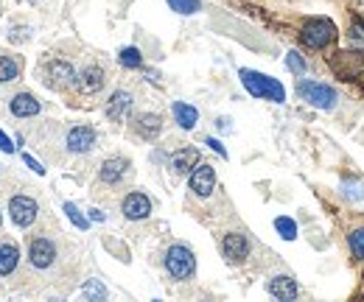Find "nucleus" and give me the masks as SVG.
<instances>
[{
    "label": "nucleus",
    "instance_id": "f257e3e1",
    "mask_svg": "<svg viewBox=\"0 0 364 302\" xmlns=\"http://www.w3.org/2000/svg\"><path fill=\"white\" fill-rule=\"evenodd\" d=\"M241 76V84L247 87V93L255 96V98H263V101H272V104H283L286 101V87L278 81V79H272V76H263L258 70H238Z\"/></svg>",
    "mask_w": 364,
    "mask_h": 302
},
{
    "label": "nucleus",
    "instance_id": "f03ea898",
    "mask_svg": "<svg viewBox=\"0 0 364 302\" xmlns=\"http://www.w3.org/2000/svg\"><path fill=\"white\" fill-rule=\"evenodd\" d=\"M300 40L311 51H322L337 40V23L328 17H309L300 28Z\"/></svg>",
    "mask_w": 364,
    "mask_h": 302
},
{
    "label": "nucleus",
    "instance_id": "7ed1b4c3",
    "mask_svg": "<svg viewBox=\"0 0 364 302\" xmlns=\"http://www.w3.org/2000/svg\"><path fill=\"white\" fill-rule=\"evenodd\" d=\"M163 266H166L168 275L174 280H179V283H185V280H191L196 275V258H194L191 247H185V244H171L166 249Z\"/></svg>",
    "mask_w": 364,
    "mask_h": 302
},
{
    "label": "nucleus",
    "instance_id": "20e7f679",
    "mask_svg": "<svg viewBox=\"0 0 364 302\" xmlns=\"http://www.w3.org/2000/svg\"><path fill=\"white\" fill-rule=\"evenodd\" d=\"M297 96L302 101H309L311 107H317V109H325V112L337 109V104H339V96H337L333 87L320 84V81H306V79L297 81Z\"/></svg>",
    "mask_w": 364,
    "mask_h": 302
},
{
    "label": "nucleus",
    "instance_id": "39448f33",
    "mask_svg": "<svg viewBox=\"0 0 364 302\" xmlns=\"http://www.w3.org/2000/svg\"><path fill=\"white\" fill-rule=\"evenodd\" d=\"M40 79L51 90L76 87V70H73L70 62H65V59H48V62L40 68Z\"/></svg>",
    "mask_w": 364,
    "mask_h": 302
},
{
    "label": "nucleus",
    "instance_id": "423d86ee",
    "mask_svg": "<svg viewBox=\"0 0 364 302\" xmlns=\"http://www.w3.org/2000/svg\"><path fill=\"white\" fill-rule=\"evenodd\" d=\"M59 258V247L56 241L48 235H34L28 238V263H31L37 271H48Z\"/></svg>",
    "mask_w": 364,
    "mask_h": 302
},
{
    "label": "nucleus",
    "instance_id": "0eeeda50",
    "mask_svg": "<svg viewBox=\"0 0 364 302\" xmlns=\"http://www.w3.org/2000/svg\"><path fill=\"white\" fill-rule=\"evenodd\" d=\"M9 219L20 227V230H28L37 219H40V204L34 196L28 193H17L9 199Z\"/></svg>",
    "mask_w": 364,
    "mask_h": 302
},
{
    "label": "nucleus",
    "instance_id": "6e6552de",
    "mask_svg": "<svg viewBox=\"0 0 364 302\" xmlns=\"http://www.w3.org/2000/svg\"><path fill=\"white\" fill-rule=\"evenodd\" d=\"M96 140H99V135H96L93 126L79 124V126H70V129H68V135H65V148L70 151V154H90V151L96 148Z\"/></svg>",
    "mask_w": 364,
    "mask_h": 302
},
{
    "label": "nucleus",
    "instance_id": "1a4fd4ad",
    "mask_svg": "<svg viewBox=\"0 0 364 302\" xmlns=\"http://www.w3.org/2000/svg\"><path fill=\"white\" fill-rule=\"evenodd\" d=\"M252 252V244L244 232H227L222 238V255L227 263H244Z\"/></svg>",
    "mask_w": 364,
    "mask_h": 302
},
{
    "label": "nucleus",
    "instance_id": "9d476101",
    "mask_svg": "<svg viewBox=\"0 0 364 302\" xmlns=\"http://www.w3.org/2000/svg\"><path fill=\"white\" fill-rule=\"evenodd\" d=\"M104 84H107V70L101 65H87V68H81V73H76V90L81 96L101 93Z\"/></svg>",
    "mask_w": 364,
    "mask_h": 302
},
{
    "label": "nucleus",
    "instance_id": "9b49d317",
    "mask_svg": "<svg viewBox=\"0 0 364 302\" xmlns=\"http://www.w3.org/2000/svg\"><path fill=\"white\" fill-rule=\"evenodd\" d=\"M129 171H132V163H129L127 157H109V160H104L101 168H99V182L115 188V185H120V182H124V179L129 176Z\"/></svg>",
    "mask_w": 364,
    "mask_h": 302
},
{
    "label": "nucleus",
    "instance_id": "f8f14e48",
    "mask_svg": "<svg viewBox=\"0 0 364 302\" xmlns=\"http://www.w3.org/2000/svg\"><path fill=\"white\" fill-rule=\"evenodd\" d=\"M188 185H191L194 196H199V199H207L210 193L216 191V168H213V165H207V163H199V165L191 171Z\"/></svg>",
    "mask_w": 364,
    "mask_h": 302
},
{
    "label": "nucleus",
    "instance_id": "ddd939ff",
    "mask_svg": "<svg viewBox=\"0 0 364 302\" xmlns=\"http://www.w3.org/2000/svg\"><path fill=\"white\" fill-rule=\"evenodd\" d=\"M120 213H124L127 221H143L151 216V199L140 191H132L124 196V202H120Z\"/></svg>",
    "mask_w": 364,
    "mask_h": 302
},
{
    "label": "nucleus",
    "instance_id": "4468645a",
    "mask_svg": "<svg viewBox=\"0 0 364 302\" xmlns=\"http://www.w3.org/2000/svg\"><path fill=\"white\" fill-rule=\"evenodd\" d=\"M132 132L140 137V140H157L160 132H163V118L157 112H138L132 118Z\"/></svg>",
    "mask_w": 364,
    "mask_h": 302
},
{
    "label": "nucleus",
    "instance_id": "2eb2a0df",
    "mask_svg": "<svg viewBox=\"0 0 364 302\" xmlns=\"http://www.w3.org/2000/svg\"><path fill=\"white\" fill-rule=\"evenodd\" d=\"M132 104H135V96L129 93V90H115V93L109 96V101H107V107H104V112H107L109 120H115V124H124V120L129 118V112H132Z\"/></svg>",
    "mask_w": 364,
    "mask_h": 302
},
{
    "label": "nucleus",
    "instance_id": "dca6fc26",
    "mask_svg": "<svg viewBox=\"0 0 364 302\" xmlns=\"http://www.w3.org/2000/svg\"><path fill=\"white\" fill-rule=\"evenodd\" d=\"M168 165H171V171L177 174V176H188L196 165H199V148H194V146H185V148H179V151H174L171 154V160H168Z\"/></svg>",
    "mask_w": 364,
    "mask_h": 302
},
{
    "label": "nucleus",
    "instance_id": "f3484780",
    "mask_svg": "<svg viewBox=\"0 0 364 302\" xmlns=\"http://www.w3.org/2000/svg\"><path fill=\"white\" fill-rule=\"evenodd\" d=\"M40 109H42V104L34 93H17L9 98V112L14 118H34V115H40Z\"/></svg>",
    "mask_w": 364,
    "mask_h": 302
},
{
    "label": "nucleus",
    "instance_id": "a211bd4d",
    "mask_svg": "<svg viewBox=\"0 0 364 302\" xmlns=\"http://www.w3.org/2000/svg\"><path fill=\"white\" fill-rule=\"evenodd\" d=\"M266 291L275 297V299H281V302H291V299H297V294H300L294 277H289V275H275V277L266 283Z\"/></svg>",
    "mask_w": 364,
    "mask_h": 302
},
{
    "label": "nucleus",
    "instance_id": "6ab92c4d",
    "mask_svg": "<svg viewBox=\"0 0 364 302\" xmlns=\"http://www.w3.org/2000/svg\"><path fill=\"white\" fill-rule=\"evenodd\" d=\"M17 263H20L17 244H14V241H3V244H0V277H9L12 271L17 269Z\"/></svg>",
    "mask_w": 364,
    "mask_h": 302
},
{
    "label": "nucleus",
    "instance_id": "aec40b11",
    "mask_svg": "<svg viewBox=\"0 0 364 302\" xmlns=\"http://www.w3.org/2000/svg\"><path fill=\"white\" fill-rule=\"evenodd\" d=\"M171 112H174V120H177L179 129H194L196 120H199L196 107H191V104H185V101H174V104H171Z\"/></svg>",
    "mask_w": 364,
    "mask_h": 302
},
{
    "label": "nucleus",
    "instance_id": "412c9836",
    "mask_svg": "<svg viewBox=\"0 0 364 302\" xmlns=\"http://www.w3.org/2000/svg\"><path fill=\"white\" fill-rule=\"evenodd\" d=\"M20 73H23L20 56H9V53L0 56V84H12V81H17Z\"/></svg>",
    "mask_w": 364,
    "mask_h": 302
},
{
    "label": "nucleus",
    "instance_id": "4be33fe9",
    "mask_svg": "<svg viewBox=\"0 0 364 302\" xmlns=\"http://www.w3.org/2000/svg\"><path fill=\"white\" fill-rule=\"evenodd\" d=\"M118 62H120V68L138 70V68H143V56H140V51H138V48H120Z\"/></svg>",
    "mask_w": 364,
    "mask_h": 302
},
{
    "label": "nucleus",
    "instance_id": "5701e85b",
    "mask_svg": "<svg viewBox=\"0 0 364 302\" xmlns=\"http://www.w3.org/2000/svg\"><path fill=\"white\" fill-rule=\"evenodd\" d=\"M339 188H342V196H345L348 202H361V199H364V185L359 182V179H350V176H345Z\"/></svg>",
    "mask_w": 364,
    "mask_h": 302
},
{
    "label": "nucleus",
    "instance_id": "b1692460",
    "mask_svg": "<svg viewBox=\"0 0 364 302\" xmlns=\"http://www.w3.org/2000/svg\"><path fill=\"white\" fill-rule=\"evenodd\" d=\"M348 247L356 260H364V227H356L348 232Z\"/></svg>",
    "mask_w": 364,
    "mask_h": 302
},
{
    "label": "nucleus",
    "instance_id": "393cba45",
    "mask_svg": "<svg viewBox=\"0 0 364 302\" xmlns=\"http://www.w3.org/2000/svg\"><path fill=\"white\" fill-rule=\"evenodd\" d=\"M286 68H289L291 76H297V79H302V76H306V70H309L306 59H302L297 51H289V53H286Z\"/></svg>",
    "mask_w": 364,
    "mask_h": 302
},
{
    "label": "nucleus",
    "instance_id": "a878e982",
    "mask_svg": "<svg viewBox=\"0 0 364 302\" xmlns=\"http://www.w3.org/2000/svg\"><path fill=\"white\" fill-rule=\"evenodd\" d=\"M275 230H278V235H281L283 241H294V238H297V224H294V219H289V216H278V219H275Z\"/></svg>",
    "mask_w": 364,
    "mask_h": 302
},
{
    "label": "nucleus",
    "instance_id": "bb28decb",
    "mask_svg": "<svg viewBox=\"0 0 364 302\" xmlns=\"http://www.w3.org/2000/svg\"><path fill=\"white\" fill-rule=\"evenodd\" d=\"M166 3L177 14H196L202 9V0H166Z\"/></svg>",
    "mask_w": 364,
    "mask_h": 302
},
{
    "label": "nucleus",
    "instance_id": "cd10ccee",
    "mask_svg": "<svg viewBox=\"0 0 364 302\" xmlns=\"http://www.w3.org/2000/svg\"><path fill=\"white\" fill-rule=\"evenodd\" d=\"M65 213H68V219H70V221H73L79 230H87V227H90V219L81 213V210H79L73 202H65Z\"/></svg>",
    "mask_w": 364,
    "mask_h": 302
},
{
    "label": "nucleus",
    "instance_id": "c85d7f7f",
    "mask_svg": "<svg viewBox=\"0 0 364 302\" xmlns=\"http://www.w3.org/2000/svg\"><path fill=\"white\" fill-rule=\"evenodd\" d=\"M6 37H9V42H25V40H31V28L28 25H12Z\"/></svg>",
    "mask_w": 364,
    "mask_h": 302
},
{
    "label": "nucleus",
    "instance_id": "c756f323",
    "mask_svg": "<svg viewBox=\"0 0 364 302\" xmlns=\"http://www.w3.org/2000/svg\"><path fill=\"white\" fill-rule=\"evenodd\" d=\"M348 37H350L353 45L364 48V23H361V20H353V23H350V34H348Z\"/></svg>",
    "mask_w": 364,
    "mask_h": 302
},
{
    "label": "nucleus",
    "instance_id": "7c9ffc66",
    "mask_svg": "<svg viewBox=\"0 0 364 302\" xmlns=\"http://www.w3.org/2000/svg\"><path fill=\"white\" fill-rule=\"evenodd\" d=\"M84 297H90V299H104V297H107V288H104L99 280H90V283L84 286Z\"/></svg>",
    "mask_w": 364,
    "mask_h": 302
},
{
    "label": "nucleus",
    "instance_id": "2f4dec72",
    "mask_svg": "<svg viewBox=\"0 0 364 302\" xmlns=\"http://www.w3.org/2000/svg\"><path fill=\"white\" fill-rule=\"evenodd\" d=\"M23 160H25V165H28V168H31L34 174H40V176L45 174V168H42V165H40V163H37V160H34L31 154H23Z\"/></svg>",
    "mask_w": 364,
    "mask_h": 302
},
{
    "label": "nucleus",
    "instance_id": "473e14b6",
    "mask_svg": "<svg viewBox=\"0 0 364 302\" xmlns=\"http://www.w3.org/2000/svg\"><path fill=\"white\" fill-rule=\"evenodd\" d=\"M205 143H207L210 148H213V151H216V154H219V157H227V148H224V146H222V143H219L216 137H207Z\"/></svg>",
    "mask_w": 364,
    "mask_h": 302
},
{
    "label": "nucleus",
    "instance_id": "72a5a7b5",
    "mask_svg": "<svg viewBox=\"0 0 364 302\" xmlns=\"http://www.w3.org/2000/svg\"><path fill=\"white\" fill-rule=\"evenodd\" d=\"M0 148H3L6 154H12V151H14V143H12V140H9L3 132H0Z\"/></svg>",
    "mask_w": 364,
    "mask_h": 302
},
{
    "label": "nucleus",
    "instance_id": "f704fd0d",
    "mask_svg": "<svg viewBox=\"0 0 364 302\" xmlns=\"http://www.w3.org/2000/svg\"><path fill=\"white\" fill-rule=\"evenodd\" d=\"M90 221H104V213H99V210H90Z\"/></svg>",
    "mask_w": 364,
    "mask_h": 302
},
{
    "label": "nucleus",
    "instance_id": "c9c22d12",
    "mask_svg": "<svg viewBox=\"0 0 364 302\" xmlns=\"http://www.w3.org/2000/svg\"><path fill=\"white\" fill-rule=\"evenodd\" d=\"M216 126H219V129H224V132H230V120H227V118H222V120H216Z\"/></svg>",
    "mask_w": 364,
    "mask_h": 302
},
{
    "label": "nucleus",
    "instance_id": "e433bc0d",
    "mask_svg": "<svg viewBox=\"0 0 364 302\" xmlns=\"http://www.w3.org/2000/svg\"><path fill=\"white\" fill-rule=\"evenodd\" d=\"M0 227H3V213H0Z\"/></svg>",
    "mask_w": 364,
    "mask_h": 302
}]
</instances>
